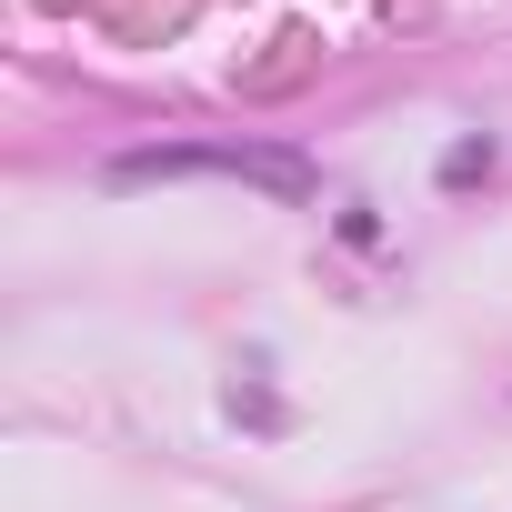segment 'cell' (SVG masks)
<instances>
[{"label":"cell","mask_w":512,"mask_h":512,"mask_svg":"<svg viewBox=\"0 0 512 512\" xmlns=\"http://www.w3.org/2000/svg\"><path fill=\"white\" fill-rule=\"evenodd\" d=\"M151 171H251L272 191H302V161H272V151H131L121 181H151Z\"/></svg>","instance_id":"1"},{"label":"cell","mask_w":512,"mask_h":512,"mask_svg":"<svg viewBox=\"0 0 512 512\" xmlns=\"http://www.w3.org/2000/svg\"><path fill=\"white\" fill-rule=\"evenodd\" d=\"M302 71H312V31H282L272 61H251V71H241V91H251V101H272V91H292Z\"/></svg>","instance_id":"2"}]
</instances>
